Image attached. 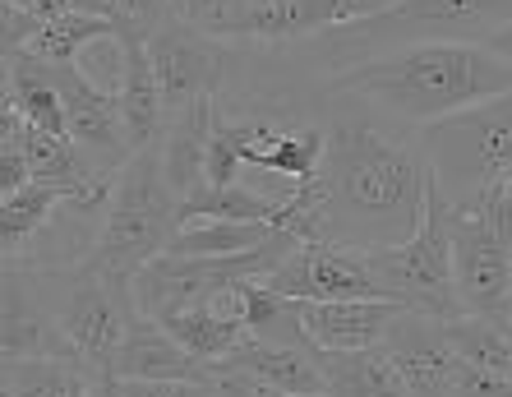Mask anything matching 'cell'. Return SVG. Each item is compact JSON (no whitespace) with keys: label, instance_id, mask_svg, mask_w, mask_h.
Segmentation results:
<instances>
[{"label":"cell","instance_id":"obj_14","mask_svg":"<svg viewBox=\"0 0 512 397\" xmlns=\"http://www.w3.org/2000/svg\"><path fill=\"white\" fill-rule=\"evenodd\" d=\"M406 305L388 296H365V301H300V319L319 342V351H360L388 337L397 314Z\"/></svg>","mask_w":512,"mask_h":397},{"label":"cell","instance_id":"obj_10","mask_svg":"<svg viewBox=\"0 0 512 397\" xmlns=\"http://www.w3.org/2000/svg\"><path fill=\"white\" fill-rule=\"evenodd\" d=\"M263 282L277 296H291V301H365V296H383L379 282H374L370 254L337 241H300Z\"/></svg>","mask_w":512,"mask_h":397},{"label":"cell","instance_id":"obj_12","mask_svg":"<svg viewBox=\"0 0 512 397\" xmlns=\"http://www.w3.org/2000/svg\"><path fill=\"white\" fill-rule=\"evenodd\" d=\"M56 88L65 97V121H70V139L93 157L102 171H120L134 157L130 134H125V116H120V97L93 88L79 74V65H56Z\"/></svg>","mask_w":512,"mask_h":397},{"label":"cell","instance_id":"obj_6","mask_svg":"<svg viewBox=\"0 0 512 397\" xmlns=\"http://www.w3.org/2000/svg\"><path fill=\"white\" fill-rule=\"evenodd\" d=\"M19 268V264H14ZM37 291L51 301L60 328L70 333L79 365L88 374H111L116 347L130 319L139 314L134 305V282H116L97 264H70V268H28Z\"/></svg>","mask_w":512,"mask_h":397},{"label":"cell","instance_id":"obj_8","mask_svg":"<svg viewBox=\"0 0 512 397\" xmlns=\"http://www.w3.org/2000/svg\"><path fill=\"white\" fill-rule=\"evenodd\" d=\"M148 56H153L162 107H167V121H171L180 111H190L199 97L222 93L231 61H236V42L203 33V28H194L190 19H180L171 10L167 24L148 37Z\"/></svg>","mask_w":512,"mask_h":397},{"label":"cell","instance_id":"obj_21","mask_svg":"<svg viewBox=\"0 0 512 397\" xmlns=\"http://www.w3.org/2000/svg\"><path fill=\"white\" fill-rule=\"evenodd\" d=\"M282 204L259 194L254 185L236 181V185H199L190 199H180V227L185 222H277Z\"/></svg>","mask_w":512,"mask_h":397},{"label":"cell","instance_id":"obj_34","mask_svg":"<svg viewBox=\"0 0 512 397\" xmlns=\"http://www.w3.org/2000/svg\"><path fill=\"white\" fill-rule=\"evenodd\" d=\"M28 181H33V167H28V157L19 153L14 144H0V194L24 190Z\"/></svg>","mask_w":512,"mask_h":397},{"label":"cell","instance_id":"obj_32","mask_svg":"<svg viewBox=\"0 0 512 397\" xmlns=\"http://www.w3.org/2000/svg\"><path fill=\"white\" fill-rule=\"evenodd\" d=\"M453 397H512V374L480 370V365H471V361H462V356H457Z\"/></svg>","mask_w":512,"mask_h":397},{"label":"cell","instance_id":"obj_29","mask_svg":"<svg viewBox=\"0 0 512 397\" xmlns=\"http://www.w3.org/2000/svg\"><path fill=\"white\" fill-rule=\"evenodd\" d=\"M171 10L180 19H190L194 28H203V33L227 37V42H240L245 37V19H250L245 0H171Z\"/></svg>","mask_w":512,"mask_h":397},{"label":"cell","instance_id":"obj_36","mask_svg":"<svg viewBox=\"0 0 512 397\" xmlns=\"http://www.w3.org/2000/svg\"><path fill=\"white\" fill-rule=\"evenodd\" d=\"M485 47L494 51V56H503V61L512 65V24H503V28H494V33L485 37Z\"/></svg>","mask_w":512,"mask_h":397},{"label":"cell","instance_id":"obj_38","mask_svg":"<svg viewBox=\"0 0 512 397\" xmlns=\"http://www.w3.org/2000/svg\"><path fill=\"white\" fill-rule=\"evenodd\" d=\"M79 14H97V19H111V0H70Z\"/></svg>","mask_w":512,"mask_h":397},{"label":"cell","instance_id":"obj_3","mask_svg":"<svg viewBox=\"0 0 512 397\" xmlns=\"http://www.w3.org/2000/svg\"><path fill=\"white\" fill-rule=\"evenodd\" d=\"M503 24H512V0H388L365 19H346L305 42H291V51L314 74L333 79L346 65L420 42H485Z\"/></svg>","mask_w":512,"mask_h":397},{"label":"cell","instance_id":"obj_25","mask_svg":"<svg viewBox=\"0 0 512 397\" xmlns=\"http://www.w3.org/2000/svg\"><path fill=\"white\" fill-rule=\"evenodd\" d=\"M448 342L462 361L480 365V370H503L512 374V324L508 319H485V314H457L448 319Z\"/></svg>","mask_w":512,"mask_h":397},{"label":"cell","instance_id":"obj_16","mask_svg":"<svg viewBox=\"0 0 512 397\" xmlns=\"http://www.w3.org/2000/svg\"><path fill=\"white\" fill-rule=\"evenodd\" d=\"M227 365L263 374L268 384L286 388L296 397H328V379H323V351L314 342H263V337H240V347L222 356Z\"/></svg>","mask_w":512,"mask_h":397},{"label":"cell","instance_id":"obj_24","mask_svg":"<svg viewBox=\"0 0 512 397\" xmlns=\"http://www.w3.org/2000/svg\"><path fill=\"white\" fill-rule=\"evenodd\" d=\"M273 222H185L176 231V241L167 254H185V259H231V254H250L273 236Z\"/></svg>","mask_w":512,"mask_h":397},{"label":"cell","instance_id":"obj_17","mask_svg":"<svg viewBox=\"0 0 512 397\" xmlns=\"http://www.w3.org/2000/svg\"><path fill=\"white\" fill-rule=\"evenodd\" d=\"M213 121H217V93L199 97L190 111L171 116L162 130V167L167 181L180 199H190L199 185H208V144H213Z\"/></svg>","mask_w":512,"mask_h":397},{"label":"cell","instance_id":"obj_13","mask_svg":"<svg viewBox=\"0 0 512 397\" xmlns=\"http://www.w3.org/2000/svg\"><path fill=\"white\" fill-rule=\"evenodd\" d=\"M448 319L425 310H402L397 324L388 328L383 347L393 351L397 370L406 374L411 397H453V370H457V351L448 342Z\"/></svg>","mask_w":512,"mask_h":397},{"label":"cell","instance_id":"obj_35","mask_svg":"<svg viewBox=\"0 0 512 397\" xmlns=\"http://www.w3.org/2000/svg\"><path fill=\"white\" fill-rule=\"evenodd\" d=\"M42 28V19H37L33 10H14V5H5V51H19L28 47V37Z\"/></svg>","mask_w":512,"mask_h":397},{"label":"cell","instance_id":"obj_20","mask_svg":"<svg viewBox=\"0 0 512 397\" xmlns=\"http://www.w3.org/2000/svg\"><path fill=\"white\" fill-rule=\"evenodd\" d=\"M130 42V37H125ZM120 116H125V134L130 148L157 144L167 130V107H162V88H157V70L148 56V42H130V61H125V84H120Z\"/></svg>","mask_w":512,"mask_h":397},{"label":"cell","instance_id":"obj_5","mask_svg":"<svg viewBox=\"0 0 512 397\" xmlns=\"http://www.w3.org/2000/svg\"><path fill=\"white\" fill-rule=\"evenodd\" d=\"M420 148L443 199L453 208L476 204L503 171H512V93L420 125Z\"/></svg>","mask_w":512,"mask_h":397},{"label":"cell","instance_id":"obj_28","mask_svg":"<svg viewBox=\"0 0 512 397\" xmlns=\"http://www.w3.org/2000/svg\"><path fill=\"white\" fill-rule=\"evenodd\" d=\"M125 61H130V42H125L116 28L93 37V42L74 56L79 74H84L93 88H102V93H120V84H125Z\"/></svg>","mask_w":512,"mask_h":397},{"label":"cell","instance_id":"obj_9","mask_svg":"<svg viewBox=\"0 0 512 397\" xmlns=\"http://www.w3.org/2000/svg\"><path fill=\"white\" fill-rule=\"evenodd\" d=\"M453 287L462 314L512 324V241L476 208H453Z\"/></svg>","mask_w":512,"mask_h":397},{"label":"cell","instance_id":"obj_19","mask_svg":"<svg viewBox=\"0 0 512 397\" xmlns=\"http://www.w3.org/2000/svg\"><path fill=\"white\" fill-rule=\"evenodd\" d=\"M323 379L328 397H411L406 374L383 342L360 351H323Z\"/></svg>","mask_w":512,"mask_h":397},{"label":"cell","instance_id":"obj_4","mask_svg":"<svg viewBox=\"0 0 512 397\" xmlns=\"http://www.w3.org/2000/svg\"><path fill=\"white\" fill-rule=\"evenodd\" d=\"M180 231V194L171 190L167 167H162V144H148L120 167L116 194L107 204V222L97 236V250L88 264H97L116 282H134L143 264H153L157 254Z\"/></svg>","mask_w":512,"mask_h":397},{"label":"cell","instance_id":"obj_11","mask_svg":"<svg viewBox=\"0 0 512 397\" xmlns=\"http://www.w3.org/2000/svg\"><path fill=\"white\" fill-rule=\"evenodd\" d=\"M0 347H5V361H79L70 333L60 328L51 301L37 291L33 273L14 264H5Z\"/></svg>","mask_w":512,"mask_h":397},{"label":"cell","instance_id":"obj_33","mask_svg":"<svg viewBox=\"0 0 512 397\" xmlns=\"http://www.w3.org/2000/svg\"><path fill=\"white\" fill-rule=\"evenodd\" d=\"M120 397H213V388L194 379H120Z\"/></svg>","mask_w":512,"mask_h":397},{"label":"cell","instance_id":"obj_22","mask_svg":"<svg viewBox=\"0 0 512 397\" xmlns=\"http://www.w3.org/2000/svg\"><path fill=\"white\" fill-rule=\"evenodd\" d=\"M157 324L167 328L190 356H199V361H222L245 337V324L231 319L227 310H217V305H190V310H176L167 319H157Z\"/></svg>","mask_w":512,"mask_h":397},{"label":"cell","instance_id":"obj_27","mask_svg":"<svg viewBox=\"0 0 512 397\" xmlns=\"http://www.w3.org/2000/svg\"><path fill=\"white\" fill-rule=\"evenodd\" d=\"M111 33V19H97V14H60V19H42L33 37H28V47L19 51H33L37 61H51V65H70L79 51L93 42V37Z\"/></svg>","mask_w":512,"mask_h":397},{"label":"cell","instance_id":"obj_30","mask_svg":"<svg viewBox=\"0 0 512 397\" xmlns=\"http://www.w3.org/2000/svg\"><path fill=\"white\" fill-rule=\"evenodd\" d=\"M171 0H111V28L130 42H148L157 28L167 24Z\"/></svg>","mask_w":512,"mask_h":397},{"label":"cell","instance_id":"obj_39","mask_svg":"<svg viewBox=\"0 0 512 397\" xmlns=\"http://www.w3.org/2000/svg\"><path fill=\"white\" fill-rule=\"evenodd\" d=\"M5 5H14V10H33V0H5Z\"/></svg>","mask_w":512,"mask_h":397},{"label":"cell","instance_id":"obj_26","mask_svg":"<svg viewBox=\"0 0 512 397\" xmlns=\"http://www.w3.org/2000/svg\"><path fill=\"white\" fill-rule=\"evenodd\" d=\"M79 361H5V397H84Z\"/></svg>","mask_w":512,"mask_h":397},{"label":"cell","instance_id":"obj_18","mask_svg":"<svg viewBox=\"0 0 512 397\" xmlns=\"http://www.w3.org/2000/svg\"><path fill=\"white\" fill-rule=\"evenodd\" d=\"M346 24L342 0H263L245 19V37L240 42H263V47H291L305 37L323 33V28Z\"/></svg>","mask_w":512,"mask_h":397},{"label":"cell","instance_id":"obj_23","mask_svg":"<svg viewBox=\"0 0 512 397\" xmlns=\"http://www.w3.org/2000/svg\"><path fill=\"white\" fill-rule=\"evenodd\" d=\"M70 190H60L51 181H28L24 190L14 194H0V241H5V264H14L19 254L28 250L37 231L51 222L56 204L65 199Z\"/></svg>","mask_w":512,"mask_h":397},{"label":"cell","instance_id":"obj_2","mask_svg":"<svg viewBox=\"0 0 512 397\" xmlns=\"http://www.w3.org/2000/svg\"><path fill=\"white\" fill-rule=\"evenodd\" d=\"M323 93L360 97L383 116L420 130L462 107L512 93V65L494 56L485 42H420V47L346 65L323 84Z\"/></svg>","mask_w":512,"mask_h":397},{"label":"cell","instance_id":"obj_15","mask_svg":"<svg viewBox=\"0 0 512 397\" xmlns=\"http://www.w3.org/2000/svg\"><path fill=\"white\" fill-rule=\"evenodd\" d=\"M111 374L116 379H194V384H208V361L190 356L167 328L139 310L120 337Z\"/></svg>","mask_w":512,"mask_h":397},{"label":"cell","instance_id":"obj_37","mask_svg":"<svg viewBox=\"0 0 512 397\" xmlns=\"http://www.w3.org/2000/svg\"><path fill=\"white\" fill-rule=\"evenodd\" d=\"M342 5H346V19H365V14L383 10L388 0H342Z\"/></svg>","mask_w":512,"mask_h":397},{"label":"cell","instance_id":"obj_7","mask_svg":"<svg viewBox=\"0 0 512 397\" xmlns=\"http://www.w3.org/2000/svg\"><path fill=\"white\" fill-rule=\"evenodd\" d=\"M374 268V282L388 301H402L406 310H425L439 319H457V287H453V204L439 194L434 176H429V199L425 217H420L416 236H406L402 245H383V250H365Z\"/></svg>","mask_w":512,"mask_h":397},{"label":"cell","instance_id":"obj_1","mask_svg":"<svg viewBox=\"0 0 512 397\" xmlns=\"http://www.w3.org/2000/svg\"><path fill=\"white\" fill-rule=\"evenodd\" d=\"M328 97V148L319 167V213L310 241L383 250L416 236L429 199V162L420 130L383 116L346 93Z\"/></svg>","mask_w":512,"mask_h":397},{"label":"cell","instance_id":"obj_31","mask_svg":"<svg viewBox=\"0 0 512 397\" xmlns=\"http://www.w3.org/2000/svg\"><path fill=\"white\" fill-rule=\"evenodd\" d=\"M208 388H213V397H296L286 388L268 384L263 374L240 370V365H227V361H208Z\"/></svg>","mask_w":512,"mask_h":397}]
</instances>
